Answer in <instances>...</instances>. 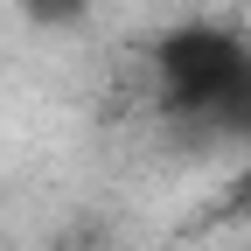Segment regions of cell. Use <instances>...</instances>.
<instances>
[{
  "label": "cell",
  "instance_id": "cell-2",
  "mask_svg": "<svg viewBox=\"0 0 251 251\" xmlns=\"http://www.w3.org/2000/svg\"><path fill=\"white\" fill-rule=\"evenodd\" d=\"M237 216H251V161L237 168V181L216 196V209H209V224H237Z\"/></svg>",
  "mask_w": 251,
  "mask_h": 251
},
{
  "label": "cell",
  "instance_id": "cell-3",
  "mask_svg": "<svg viewBox=\"0 0 251 251\" xmlns=\"http://www.w3.org/2000/svg\"><path fill=\"white\" fill-rule=\"evenodd\" d=\"M28 14H35L42 28H77L84 14H91V0H21Z\"/></svg>",
  "mask_w": 251,
  "mask_h": 251
},
{
  "label": "cell",
  "instance_id": "cell-1",
  "mask_svg": "<svg viewBox=\"0 0 251 251\" xmlns=\"http://www.w3.org/2000/svg\"><path fill=\"white\" fill-rule=\"evenodd\" d=\"M153 91L175 126L251 133V35L230 21H181L153 42Z\"/></svg>",
  "mask_w": 251,
  "mask_h": 251
}]
</instances>
